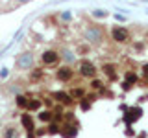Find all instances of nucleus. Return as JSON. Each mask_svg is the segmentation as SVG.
Segmentation results:
<instances>
[{
	"instance_id": "aec40b11",
	"label": "nucleus",
	"mask_w": 148,
	"mask_h": 138,
	"mask_svg": "<svg viewBox=\"0 0 148 138\" xmlns=\"http://www.w3.org/2000/svg\"><path fill=\"white\" fill-rule=\"evenodd\" d=\"M92 15H95V17H106L108 13H104L102 9H96V11H92Z\"/></svg>"
},
{
	"instance_id": "2eb2a0df",
	"label": "nucleus",
	"mask_w": 148,
	"mask_h": 138,
	"mask_svg": "<svg viewBox=\"0 0 148 138\" xmlns=\"http://www.w3.org/2000/svg\"><path fill=\"white\" fill-rule=\"evenodd\" d=\"M89 87H91V90H96V92H102V90L106 89V85H104V81H102V79H91Z\"/></svg>"
},
{
	"instance_id": "6e6552de",
	"label": "nucleus",
	"mask_w": 148,
	"mask_h": 138,
	"mask_svg": "<svg viewBox=\"0 0 148 138\" xmlns=\"http://www.w3.org/2000/svg\"><path fill=\"white\" fill-rule=\"evenodd\" d=\"M56 76H58L59 81H71L72 76H74V70H71L69 66H61V68L58 70V74H56Z\"/></svg>"
},
{
	"instance_id": "dca6fc26",
	"label": "nucleus",
	"mask_w": 148,
	"mask_h": 138,
	"mask_svg": "<svg viewBox=\"0 0 148 138\" xmlns=\"http://www.w3.org/2000/svg\"><path fill=\"white\" fill-rule=\"evenodd\" d=\"M28 99H30V98H28V96H17V98H15V103H17V107H21V109H26L28 107Z\"/></svg>"
},
{
	"instance_id": "f257e3e1",
	"label": "nucleus",
	"mask_w": 148,
	"mask_h": 138,
	"mask_svg": "<svg viewBox=\"0 0 148 138\" xmlns=\"http://www.w3.org/2000/svg\"><path fill=\"white\" fill-rule=\"evenodd\" d=\"M122 109H124V122H126V125L135 123L137 120L143 116V109L141 107H122Z\"/></svg>"
},
{
	"instance_id": "20e7f679",
	"label": "nucleus",
	"mask_w": 148,
	"mask_h": 138,
	"mask_svg": "<svg viewBox=\"0 0 148 138\" xmlns=\"http://www.w3.org/2000/svg\"><path fill=\"white\" fill-rule=\"evenodd\" d=\"M80 76L95 79V76H96V66H95L91 61H82V63H80Z\"/></svg>"
},
{
	"instance_id": "a211bd4d",
	"label": "nucleus",
	"mask_w": 148,
	"mask_h": 138,
	"mask_svg": "<svg viewBox=\"0 0 148 138\" xmlns=\"http://www.w3.org/2000/svg\"><path fill=\"white\" fill-rule=\"evenodd\" d=\"M124 81L130 83V85H135L137 83V76L133 72H126V76H124Z\"/></svg>"
},
{
	"instance_id": "1a4fd4ad",
	"label": "nucleus",
	"mask_w": 148,
	"mask_h": 138,
	"mask_svg": "<svg viewBox=\"0 0 148 138\" xmlns=\"http://www.w3.org/2000/svg\"><path fill=\"white\" fill-rule=\"evenodd\" d=\"M102 72H104V76L108 77L109 81H115V79L119 77V74H117V68H115L113 64H108V63H106L104 66H102Z\"/></svg>"
},
{
	"instance_id": "0eeeda50",
	"label": "nucleus",
	"mask_w": 148,
	"mask_h": 138,
	"mask_svg": "<svg viewBox=\"0 0 148 138\" xmlns=\"http://www.w3.org/2000/svg\"><path fill=\"white\" fill-rule=\"evenodd\" d=\"M41 61L45 64H56L59 61V55H58V52H54V50H45L43 55H41Z\"/></svg>"
},
{
	"instance_id": "412c9836",
	"label": "nucleus",
	"mask_w": 148,
	"mask_h": 138,
	"mask_svg": "<svg viewBox=\"0 0 148 138\" xmlns=\"http://www.w3.org/2000/svg\"><path fill=\"white\" fill-rule=\"evenodd\" d=\"M143 74H145V76L148 77V63H146V64H143Z\"/></svg>"
},
{
	"instance_id": "7ed1b4c3",
	"label": "nucleus",
	"mask_w": 148,
	"mask_h": 138,
	"mask_svg": "<svg viewBox=\"0 0 148 138\" xmlns=\"http://www.w3.org/2000/svg\"><path fill=\"white\" fill-rule=\"evenodd\" d=\"M52 99H54V101H58V103H61V105H67V107L74 105L72 96H71V94H67V92H63V90H56V92H52Z\"/></svg>"
},
{
	"instance_id": "9d476101",
	"label": "nucleus",
	"mask_w": 148,
	"mask_h": 138,
	"mask_svg": "<svg viewBox=\"0 0 148 138\" xmlns=\"http://www.w3.org/2000/svg\"><path fill=\"white\" fill-rule=\"evenodd\" d=\"M17 64H18L21 68L32 66V64H34V55H32V53H24V55H21V57H18V61H17Z\"/></svg>"
},
{
	"instance_id": "f8f14e48",
	"label": "nucleus",
	"mask_w": 148,
	"mask_h": 138,
	"mask_svg": "<svg viewBox=\"0 0 148 138\" xmlns=\"http://www.w3.org/2000/svg\"><path fill=\"white\" fill-rule=\"evenodd\" d=\"M85 35H87L89 41H95V43H98V41L102 39V33H100L98 28H89V30L85 31Z\"/></svg>"
},
{
	"instance_id": "6ab92c4d",
	"label": "nucleus",
	"mask_w": 148,
	"mask_h": 138,
	"mask_svg": "<svg viewBox=\"0 0 148 138\" xmlns=\"http://www.w3.org/2000/svg\"><path fill=\"white\" fill-rule=\"evenodd\" d=\"M4 138H17V129L15 127H8L4 131Z\"/></svg>"
},
{
	"instance_id": "39448f33",
	"label": "nucleus",
	"mask_w": 148,
	"mask_h": 138,
	"mask_svg": "<svg viewBox=\"0 0 148 138\" xmlns=\"http://www.w3.org/2000/svg\"><path fill=\"white\" fill-rule=\"evenodd\" d=\"M21 125L26 133H35V122H34V116L30 112L21 114Z\"/></svg>"
},
{
	"instance_id": "4468645a",
	"label": "nucleus",
	"mask_w": 148,
	"mask_h": 138,
	"mask_svg": "<svg viewBox=\"0 0 148 138\" xmlns=\"http://www.w3.org/2000/svg\"><path fill=\"white\" fill-rule=\"evenodd\" d=\"M46 133L48 135H61V123H58V122L48 123L46 125Z\"/></svg>"
},
{
	"instance_id": "423d86ee",
	"label": "nucleus",
	"mask_w": 148,
	"mask_h": 138,
	"mask_svg": "<svg viewBox=\"0 0 148 138\" xmlns=\"http://www.w3.org/2000/svg\"><path fill=\"white\" fill-rule=\"evenodd\" d=\"M111 37H113L115 43H126L128 41V31L124 30L122 26H115L113 30H111Z\"/></svg>"
},
{
	"instance_id": "4be33fe9",
	"label": "nucleus",
	"mask_w": 148,
	"mask_h": 138,
	"mask_svg": "<svg viewBox=\"0 0 148 138\" xmlns=\"http://www.w3.org/2000/svg\"><path fill=\"white\" fill-rule=\"evenodd\" d=\"M0 77H8V70H6V68H2V72H0Z\"/></svg>"
},
{
	"instance_id": "ddd939ff",
	"label": "nucleus",
	"mask_w": 148,
	"mask_h": 138,
	"mask_svg": "<svg viewBox=\"0 0 148 138\" xmlns=\"http://www.w3.org/2000/svg\"><path fill=\"white\" fill-rule=\"evenodd\" d=\"M41 105H43V101H41L39 98H30V99H28V107H26V110H28V112H30V110H39Z\"/></svg>"
},
{
	"instance_id": "f3484780",
	"label": "nucleus",
	"mask_w": 148,
	"mask_h": 138,
	"mask_svg": "<svg viewBox=\"0 0 148 138\" xmlns=\"http://www.w3.org/2000/svg\"><path fill=\"white\" fill-rule=\"evenodd\" d=\"M71 96H72V99H82V98H85V90L76 87V89L71 90Z\"/></svg>"
},
{
	"instance_id": "9b49d317",
	"label": "nucleus",
	"mask_w": 148,
	"mask_h": 138,
	"mask_svg": "<svg viewBox=\"0 0 148 138\" xmlns=\"http://www.w3.org/2000/svg\"><path fill=\"white\" fill-rule=\"evenodd\" d=\"M39 120L45 123H52L54 122V110L52 109H45V110H39Z\"/></svg>"
},
{
	"instance_id": "b1692460",
	"label": "nucleus",
	"mask_w": 148,
	"mask_h": 138,
	"mask_svg": "<svg viewBox=\"0 0 148 138\" xmlns=\"http://www.w3.org/2000/svg\"><path fill=\"white\" fill-rule=\"evenodd\" d=\"M143 2H148V0H143Z\"/></svg>"
},
{
	"instance_id": "5701e85b",
	"label": "nucleus",
	"mask_w": 148,
	"mask_h": 138,
	"mask_svg": "<svg viewBox=\"0 0 148 138\" xmlns=\"http://www.w3.org/2000/svg\"><path fill=\"white\" fill-rule=\"evenodd\" d=\"M135 138H146V133H141L139 136H135Z\"/></svg>"
},
{
	"instance_id": "f03ea898",
	"label": "nucleus",
	"mask_w": 148,
	"mask_h": 138,
	"mask_svg": "<svg viewBox=\"0 0 148 138\" xmlns=\"http://www.w3.org/2000/svg\"><path fill=\"white\" fill-rule=\"evenodd\" d=\"M78 131H80V123L78 122H72V123L63 122V125H61V136L63 138H74L78 135Z\"/></svg>"
}]
</instances>
